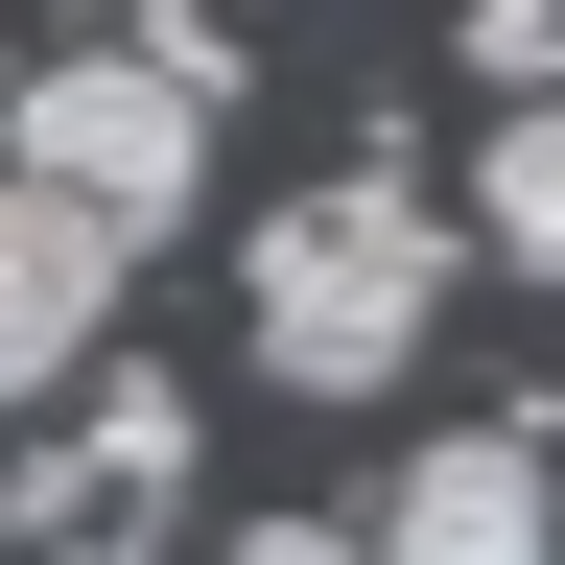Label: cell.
<instances>
[{
	"mask_svg": "<svg viewBox=\"0 0 565 565\" xmlns=\"http://www.w3.org/2000/svg\"><path fill=\"white\" fill-rule=\"evenodd\" d=\"M448 212H424L401 166H330V189H282L259 212V259H236V330H259V377L282 401H377L424 330H448Z\"/></svg>",
	"mask_w": 565,
	"mask_h": 565,
	"instance_id": "cell-1",
	"label": "cell"
},
{
	"mask_svg": "<svg viewBox=\"0 0 565 565\" xmlns=\"http://www.w3.org/2000/svg\"><path fill=\"white\" fill-rule=\"evenodd\" d=\"M212 118H236V95H189V71H141V47H47V71H24V118H0V166L71 189L95 236H189Z\"/></svg>",
	"mask_w": 565,
	"mask_h": 565,
	"instance_id": "cell-2",
	"label": "cell"
},
{
	"mask_svg": "<svg viewBox=\"0 0 565 565\" xmlns=\"http://www.w3.org/2000/svg\"><path fill=\"white\" fill-rule=\"evenodd\" d=\"M166 519H189V377H95L0 471V542H47V565H141Z\"/></svg>",
	"mask_w": 565,
	"mask_h": 565,
	"instance_id": "cell-3",
	"label": "cell"
},
{
	"mask_svg": "<svg viewBox=\"0 0 565 565\" xmlns=\"http://www.w3.org/2000/svg\"><path fill=\"white\" fill-rule=\"evenodd\" d=\"M353 542H377V565H565V494H542L519 424H448V448L377 471V519H353Z\"/></svg>",
	"mask_w": 565,
	"mask_h": 565,
	"instance_id": "cell-4",
	"label": "cell"
},
{
	"mask_svg": "<svg viewBox=\"0 0 565 565\" xmlns=\"http://www.w3.org/2000/svg\"><path fill=\"white\" fill-rule=\"evenodd\" d=\"M118 259H141V236H95L71 189H24V166H0V401H71V377H95Z\"/></svg>",
	"mask_w": 565,
	"mask_h": 565,
	"instance_id": "cell-5",
	"label": "cell"
},
{
	"mask_svg": "<svg viewBox=\"0 0 565 565\" xmlns=\"http://www.w3.org/2000/svg\"><path fill=\"white\" fill-rule=\"evenodd\" d=\"M471 236L519 259V282H565V95H519V118L471 141Z\"/></svg>",
	"mask_w": 565,
	"mask_h": 565,
	"instance_id": "cell-6",
	"label": "cell"
},
{
	"mask_svg": "<svg viewBox=\"0 0 565 565\" xmlns=\"http://www.w3.org/2000/svg\"><path fill=\"white\" fill-rule=\"evenodd\" d=\"M471 71L494 95H565V0H471Z\"/></svg>",
	"mask_w": 565,
	"mask_h": 565,
	"instance_id": "cell-7",
	"label": "cell"
},
{
	"mask_svg": "<svg viewBox=\"0 0 565 565\" xmlns=\"http://www.w3.org/2000/svg\"><path fill=\"white\" fill-rule=\"evenodd\" d=\"M212 565H377V542H353V519H236Z\"/></svg>",
	"mask_w": 565,
	"mask_h": 565,
	"instance_id": "cell-8",
	"label": "cell"
}]
</instances>
